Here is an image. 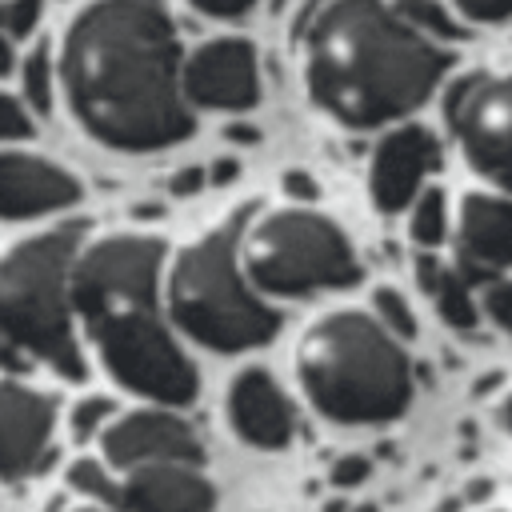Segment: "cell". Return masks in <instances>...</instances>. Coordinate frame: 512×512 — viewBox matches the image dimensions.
<instances>
[{"instance_id": "d6a6232c", "label": "cell", "mask_w": 512, "mask_h": 512, "mask_svg": "<svg viewBox=\"0 0 512 512\" xmlns=\"http://www.w3.org/2000/svg\"><path fill=\"white\" fill-rule=\"evenodd\" d=\"M496 416H500V424H504V428L512 432V392H508V396L500 400V408H496Z\"/></svg>"}, {"instance_id": "2e32d148", "label": "cell", "mask_w": 512, "mask_h": 512, "mask_svg": "<svg viewBox=\"0 0 512 512\" xmlns=\"http://www.w3.org/2000/svg\"><path fill=\"white\" fill-rule=\"evenodd\" d=\"M456 232L464 268H512V196L468 192Z\"/></svg>"}, {"instance_id": "603a6c76", "label": "cell", "mask_w": 512, "mask_h": 512, "mask_svg": "<svg viewBox=\"0 0 512 512\" xmlns=\"http://www.w3.org/2000/svg\"><path fill=\"white\" fill-rule=\"evenodd\" d=\"M112 420V400H104V396H84V400H76V408H72V432L84 440V436H100V428Z\"/></svg>"}, {"instance_id": "5b68a950", "label": "cell", "mask_w": 512, "mask_h": 512, "mask_svg": "<svg viewBox=\"0 0 512 512\" xmlns=\"http://www.w3.org/2000/svg\"><path fill=\"white\" fill-rule=\"evenodd\" d=\"M80 248L72 224L36 232L0 256V364H48L64 380L84 376V356L72 336L68 272Z\"/></svg>"}, {"instance_id": "83f0119b", "label": "cell", "mask_w": 512, "mask_h": 512, "mask_svg": "<svg viewBox=\"0 0 512 512\" xmlns=\"http://www.w3.org/2000/svg\"><path fill=\"white\" fill-rule=\"evenodd\" d=\"M368 460L364 456H340L336 464H332V472H328V480L336 484V488H352V484H360V480H368Z\"/></svg>"}, {"instance_id": "484cf974", "label": "cell", "mask_w": 512, "mask_h": 512, "mask_svg": "<svg viewBox=\"0 0 512 512\" xmlns=\"http://www.w3.org/2000/svg\"><path fill=\"white\" fill-rule=\"evenodd\" d=\"M484 312L492 316V324H500L504 332H512V280L484 284Z\"/></svg>"}, {"instance_id": "e575fe53", "label": "cell", "mask_w": 512, "mask_h": 512, "mask_svg": "<svg viewBox=\"0 0 512 512\" xmlns=\"http://www.w3.org/2000/svg\"><path fill=\"white\" fill-rule=\"evenodd\" d=\"M80 512H104V508H80Z\"/></svg>"}, {"instance_id": "e0dca14e", "label": "cell", "mask_w": 512, "mask_h": 512, "mask_svg": "<svg viewBox=\"0 0 512 512\" xmlns=\"http://www.w3.org/2000/svg\"><path fill=\"white\" fill-rule=\"evenodd\" d=\"M416 280H420L424 296H432L436 312H440L452 328H468V332L476 328L480 312H476L472 284H468L464 268H456V264H448V260H440V256H432V252L424 248V252L416 256Z\"/></svg>"}, {"instance_id": "ba28073f", "label": "cell", "mask_w": 512, "mask_h": 512, "mask_svg": "<svg viewBox=\"0 0 512 512\" xmlns=\"http://www.w3.org/2000/svg\"><path fill=\"white\" fill-rule=\"evenodd\" d=\"M444 112L472 172L512 192V72L456 80Z\"/></svg>"}, {"instance_id": "8fae6325", "label": "cell", "mask_w": 512, "mask_h": 512, "mask_svg": "<svg viewBox=\"0 0 512 512\" xmlns=\"http://www.w3.org/2000/svg\"><path fill=\"white\" fill-rule=\"evenodd\" d=\"M436 168V136L420 124L392 128L368 164V192L380 212H400L424 188V176Z\"/></svg>"}, {"instance_id": "4dcf8cb0", "label": "cell", "mask_w": 512, "mask_h": 512, "mask_svg": "<svg viewBox=\"0 0 512 512\" xmlns=\"http://www.w3.org/2000/svg\"><path fill=\"white\" fill-rule=\"evenodd\" d=\"M204 180H208V176H204L200 168H188V172L172 176V192H196V188H200Z\"/></svg>"}, {"instance_id": "3957f363", "label": "cell", "mask_w": 512, "mask_h": 512, "mask_svg": "<svg viewBox=\"0 0 512 512\" xmlns=\"http://www.w3.org/2000/svg\"><path fill=\"white\" fill-rule=\"evenodd\" d=\"M164 240L116 232L76 248L68 292L104 368L136 396L156 404H188L196 368L160 320Z\"/></svg>"}, {"instance_id": "4316f807", "label": "cell", "mask_w": 512, "mask_h": 512, "mask_svg": "<svg viewBox=\"0 0 512 512\" xmlns=\"http://www.w3.org/2000/svg\"><path fill=\"white\" fill-rule=\"evenodd\" d=\"M460 16L476 20V24H496L512 16V0H456Z\"/></svg>"}, {"instance_id": "ac0fdd59", "label": "cell", "mask_w": 512, "mask_h": 512, "mask_svg": "<svg viewBox=\"0 0 512 512\" xmlns=\"http://www.w3.org/2000/svg\"><path fill=\"white\" fill-rule=\"evenodd\" d=\"M408 232L420 248H436L448 232V208H444V192L440 188H420L412 196V220Z\"/></svg>"}, {"instance_id": "836d02e7", "label": "cell", "mask_w": 512, "mask_h": 512, "mask_svg": "<svg viewBox=\"0 0 512 512\" xmlns=\"http://www.w3.org/2000/svg\"><path fill=\"white\" fill-rule=\"evenodd\" d=\"M352 512H376V508H372V504H360V508H352Z\"/></svg>"}, {"instance_id": "44dd1931", "label": "cell", "mask_w": 512, "mask_h": 512, "mask_svg": "<svg viewBox=\"0 0 512 512\" xmlns=\"http://www.w3.org/2000/svg\"><path fill=\"white\" fill-rule=\"evenodd\" d=\"M68 484L88 500H116V480L100 460H76L68 468Z\"/></svg>"}, {"instance_id": "cb8c5ba5", "label": "cell", "mask_w": 512, "mask_h": 512, "mask_svg": "<svg viewBox=\"0 0 512 512\" xmlns=\"http://www.w3.org/2000/svg\"><path fill=\"white\" fill-rule=\"evenodd\" d=\"M40 20V0H8L0 8V32L4 36H28Z\"/></svg>"}, {"instance_id": "9c48e42d", "label": "cell", "mask_w": 512, "mask_h": 512, "mask_svg": "<svg viewBox=\"0 0 512 512\" xmlns=\"http://www.w3.org/2000/svg\"><path fill=\"white\" fill-rule=\"evenodd\" d=\"M180 88H184V100L200 108H224V112L252 108L260 100L256 48L240 36L204 40L180 60Z\"/></svg>"}, {"instance_id": "1f68e13d", "label": "cell", "mask_w": 512, "mask_h": 512, "mask_svg": "<svg viewBox=\"0 0 512 512\" xmlns=\"http://www.w3.org/2000/svg\"><path fill=\"white\" fill-rule=\"evenodd\" d=\"M12 64H16V52H12V36H4V32H0V76H8V72H12Z\"/></svg>"}, {"instance_id": "277c9868", "label": "cell", "mask_w": 512, "mask_h": 512, "mask_svg": "<svg viewBox=\"0 0 512 512\" xmlns=\"http://www.w3.org/2000/svg\"><path fill=\"white\" fill-rule=\"evenodd\" d=\"M296 376L312 408L336 424H384L412 400V364L400 340L360 308L324 312L304 328Z\"/></svg>"}, {"instance_id": "f1b7e54d", "label": "cell", "mask_w": 512, "mask_h": 512, "mask_svg": "<svg viewBox=\"0 0 512 512\" xmlns=\"http://www.w3.org/2000/svg\"><path fill=\"white\" fill-rule=\"evenodd\" d=\"M196 12H204V16H224V20H232V16H244L256 0H188Z\"/></svg>"}, {"instance_id": "f546056e", "label": "cell", "mask_w": 512, "mask_h": 512, "mask_svg": "<svg viewBox=\"0 0 512 512\" xmlns=\"http://www.w3.org/2000/svg\"><path fill=\"white\" fill-rule=\"evenodd\" d=\"M284 192L296 196V200H312L316 196V184L308 172H284Z\"/></svg>"}, {"instance_id": "d6986e66", "label": "cell", "mask_w": 512, "mask_h": 512, "mask_svg": "<svg viewBox=\"0 0 512 512\" xmlns=\"http://www.w3.org/2000/svg\"><path fill=\"white\" fill-rule=\"evenodd\" d=\"M392 8H396L408 24H416L420 32H428V36H444V40H456V36H460V24H452L448 12H444L440 4H432V0H396Z\"/></svg>"}, {"instance_id": "ffe728a7", "label": "cell", "mask_w": 512, "mask_h": 512, "mask_svg": "<svg viewBox=\"0 0 512 512\" xmlns=\"http://www.w3.org/2000/svg\"><path fill=\"white\" fill-rule=\"evenodd\" d=\"M372 316L400 340H408L412 332H416V320H412V308H408V300L396 292V288H376V296H372Z\"/></svg>"}, {"instance_id": "7a4b0ae2", "label": "cell", "mask_w": 512, "mask_h": 512, "mask_svg": "<svg viewBox=\"0 0 512 512\" xmlns=\"http://www.w3.org/2000/svg\"><path fill=\"white\" fill-rule=\"evenodd\" d=\"M448 52L388 0H328L304 36V84L344 128L416 112L444 80Z\"/></svg>"}, {"instance_id": "9a60e30c", "label": "cell", "mask_w": 512, "mask_h": 512, "mask_svg": "<svg viewBox=\"0 0 512 512\" xmlns=\"http://www.w3.org/2000/svg\"><path fill=\"white\" fill-rule=\"evenodd\" d=\"M228 420L252 448H284L292 440L296 416L280 384L264 368H244L228 388Z\"/></svg>"}, {"instance_id": "8992f818", "label": "cell", "mask_w": 512, "mask_h": 512, "mask_svg": "<svg viewBox=\"0 0 512 512\" xmlns=\"http://www.w3.org/2000/svg\"><path fill=\"white\" fill-rule=\"evenodd\" d=\"M240 232L244 216H228L192 244H184L168 272V312L172 320L216 352H240L272 340L276 312L240 272Z\"/></svg>"}, {"instance_id": "30bf717a", "label": "cell", "mask_w": 512, "mask_h": 512, "mask_svg": "<svg viewBox=\"0 0 512 512\" xmlns=\"http://www.w3.org/2000/svg\"><path fill=\"white\" fill-rule=\"evenodd\" d=\"M100 444H104L108 464L116 468L156 464V460L200 464V440L192 424L168 408H140L128 416H112L100 428Z\"/></svg>"}, {"instance_id": "52a82bcc", "label": "cell", "mask_w": 512, "mask_h": 512, "mask_svg": "<svg viewBox=\"0 0 512 512\" xmlns=\"http://www.w3.org/2000/svg\"><path fill=\"white\" fill-rule=\"evenodd\" d=\"M244 276L268 296H312L324 288H348L360 276L348 236L312 208L264 212L240 236Z\"/></svg>"}, {"instance_id": "6da1fadb", "label": "cell", "mask_w": 512, "mask_h": 512, "mask_svg": "<svg viewBox=\"0 0 512 512\" xmlns=\"http://www.w3.org/2000/svg\"><path fill=\"white\" fill-rule=\"evenodd\" d=\"M60 84L88 136L156 152L192 132L180 40L160 0H92L64 32Z\"/></svg>"}, {"instance_id": "5bb4252c", "label": "cell", "mask_w": 512, "mask_h": 512, "mask_svg": "<svg viewBox=\"0 0 512 512\" xmlns=\"http://www.w3.org/2000/svg\"><path fill=\"white\" fill-rule=\"evenodd\" d=\"M80 200V184L52 160L0 152V220H28Z\"/></svg>"}, {"instance_id": "7c38bea8", "label": "cell", "mask_w": 512, "mask_h": 512, "mask_svg": "<svg viewBox=\"0 0 512 512\" xmlns=\"http://www.w3.org/2000/svg\"><path fill=\"white\" fill-rule=\"evenodd\" d=\"M120 512H212L216 488L208 476L196 472V464L184 460H156V464H132L128 476L116 484Z\"/></svg>"}, {"instance_id": "4fadbf2b", "label": "cell", "mask_w": 512, "mask_h": 512, "mask_svg": "<svg viewBox=\"0 0 512 512\" xmlns=\"http://www.w3.org/2000/svg\"><path fill=\"white\" fill-rule=\"evenodd\" d=\"M52 436V400L28 384L0 380V480L36 472Z\"/></svg>"}, {"instance_id": "d4e9b609", "label": "cell", "mask_w": 512, "mask_h": 512, "mask_svg": "<svg viewBox=\"0 0 512 512\" xmlns=\"http://www.w3.org/2000/svg\"><path fill=\"white\" fill-rule=\"evenodd\" d=\"M32 136V120L24 112V104L8 92H0V140H28Z\"/></svg>"}, {"instance_id": "7402d4cb", "label": "cell", "mask_w": 512, "mask_h": 512, "mask_svg": "<svg viewBox=\"0 0 512 512\" xmlns=\"http://www.w3.org/2000/svg\"><path fill=\"white\" fill-rule=\"evenodd\" d=\"M24 96H28L32 108H48L52 104V56H48V44H40L24 60Z\"/></svg>"}]
</instances>
